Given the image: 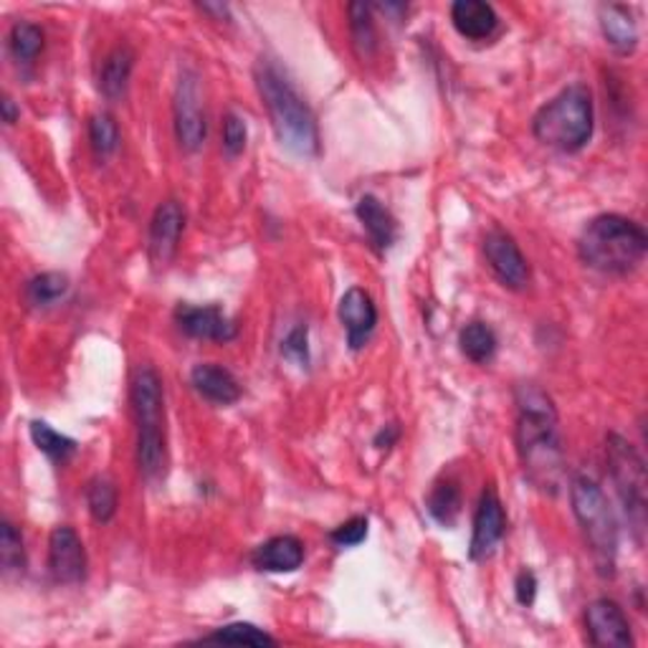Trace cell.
<instances>
[{
  "label": "cell",
  "mask_w": 648,
  "mask_h": 648,
  "mask_svg": "<svg viewBox=\"0 0 648 648\" xmlns=\"http://www.w3.org/2000/svg\"><path fill=\"white\" fill-rule=\"evenodd\" d=\"M517 451L535 487L542 491L560 487L562 441L558 408L537 386L517 388Z\"/></svg>",
  "instance_id": "6da1fadb"
},
{
  "label": "cell",
  "mask_w": 648,
  "mask_h": 648,
  "mask_svg": "<svg viewBox=\"0 0 648 648\" xmlns=\"http://www.w3.org/2000/svg\"><path fill=\"white\" fill-rule=\"evenodd\" d=\"M257 89L267 107L273 132L279 142L295 154L315 158L319 152V130L315 122L312 109L299 97V91L291 87V81L281 74L277 63L261 59L257 63Z\"/></svg>",
  "instance_id": "7a4b0ae2"
},
{
  "label": "cell",
  "mask_w": 648,
  "mask_h": 648,
  "mask_svg": "<svg viewBox=\"0 0 648 648\" xmlns=\"http://www.w3.org/2000/svg\"><path fill=\"white\" fill-rule=\"evenodd\" d=\"M648 251V236L641 223L618 213H604L582 228L578 253L586 267L600 273H631Z\"/></svg>",
  "instance_id": "3957f363"
},
{
  "label": "cell",
  "mask_w": 648,
  "mask_h": 648,
  "mask_svg": "<svg viewBox=\"0 0 648 648\" xmlns=\"http://www.w3.org/2000/svg\"><path fill=\"white\" fill-rule=\"evenodd\" d=\"M132 408L137 418V463L144 479H158L166 471V392L158 370L137 368L132 378Z\"/></svg>",
  "instance_id": "277c9868"
},
{
  "label": "cell",
  "mask_w": 648,
  "mask_h": 648,
  "mask_svg": "<svg viewBox=\"0 0 648 648\" xmlns=\"http://www.w3.org/2000/svg\"><path fill=\"white\" fill-rule=\"evenodd\" d=\"M592 127H596V114H592V94L586 84L562 89L532 117L537 140L560 152H580L590 142Z\"/></svg>",
  "instance_id": "5b68a950"
},
{
  "label": "cell",
  "mask_w": 648,
  "mask_h": 648,
  "mask_svg": "<svg viewBox=\"0 0 648 648\" xmlns=\"http://www.w3.org/2000/svg\"><path fill=\"white\" fill-rule=\"evenodd\" d=\"M572 512L590 545L592 560L604 578H614L618 555V522L604 489L588 477H578L570 487Z\"/></svg>",
  "instance_id": "8992f818"
},
{
  "label": "cell",
  "mask_w": 648,
  "mask_h": 648,
  "mask_svg": "<svg viewBox=\"0 0 648 648\" xmlns=\"http://www.w3.org/2000/svg\"><path fill=\"white\" fill-rule=\"evenodd\" d=\"M606 451H608L610 477H614L616 491H618L620 501H624L626 515L636 525V529H644V517H646V467H644V459L638 456L634 446L618 433L608 436Z\"/></svg>",
  "instance_id": "52a82bcc"
},
{
  "label": "cell",
  "mask_w": 648,
  "mask_h": 648,
  "mask_svg": "<svg viewBox=\"0 0 648 648\" xmlns=\"http://www.w3.org/2000/svg\"><path fill=\"white\" fill-rule=\"evenodd\" d=\"M176 134L186 152H198L206 142V109L193 71H182L176 89Z\"/></svg>",
  "instance_id": "ba28073f"
},
{
  "label": "cell",
  "mask_w": 648,
  "mask_h": 648,
  "mask_svg": "<svg viewBox=\"0 0 648 648\" xmlns=\"http://www.w3.org/2000/svg\"><path fill=\"white\" fill-rule=\"evenodd\" d=\"M483 257H487L495 277L505 285L507 289H525L529 281V263L525 259V253L519 251L517 241L512 236L499 231H489L483 236Z\"/></svg>",
  "instance_id": "9c48e42d"
},
{
  "label": "cell",
  "mask_w": 648,
  "mask_h": 648,
  "mask_svg": "<svg viewBox=\"0 0 648 648\" xmlns=\"http://www.w3.org/2000/svg\"><path fill=\"white\" fill-rule=\"evenodd\" d=\"M51 578L63 586H77L87 578V550L74 529L61 525L49 537Z\"/></svg>",
  "instance_id": "30bf717a"
},
{
  "label": "cell",
  "mask_w": 648,
  "mask_h": 648,
  "mask_svg": "<svg viewBox=\"0 0 648 648\" xmlns=\"http://www.w3.org/2000/svg\"><path fill=\"white\" fill-rule=\"evenodd\" d=\"M507 532V515L499 495L491 487L481 491L477 515H473V535L469 545L471 560H487L497 550L501 537Z\"/></svg>",
  "instance_id": "8fae6325"
},
{
  "label": "cell",
  "mask_w": 648,
  "mask_h": 648,
  "mask_svg": "<svg viewBox=\"0 0 648 648\" xmlns=\"http://www.w3.org/2000/svg\"><path fill=\"white\" fill-rule=\"evenodd\" d=\"M586 628L592 646H634L631 624H628L624 608L616 600H592L586 610Z\"/></svg>",
  "instance_id": "7c38bea8"
},
{
  "label": "cell",
  "mask_w": 648,
  "mask_h": 648,
  "mask_svg": "<svg viewBox=\"0 0 648 648\" xmlns=\"http://www.w3.org/2000/svg\"><path fill=\"white\" fill-rule=\"evenodd\" d=\"M176 322L188 337L208 342H231L239 335V325L223 315L221 307H193L180 305L176 309Z\"/></svg>",
  "instance_id": "4fadbf2b"
},
{
  "label": "cell",
  "mask_w": 648,
  "mask_h": 648,
  "mask_svg": "<svg viewBox=\"0 0 648 648\" xmlns=\"http://www.w3.org/2000/svg\"><path fill=\"white\" fill-rule=\"evenodd\" d=\"M186 231V211H182L178 200H166L158 206L150 221V259L154 267H166L178 251L180 236Z\"/></svg>",
  "instance_id": "5bb4252c"
},
{
  "label": "cell",
  "mask_w": 648,
  "mask_h": 648,
  "mask_svg": "<svg viewBox=\"0 0 648 648\" xmlns=\"http://www.w3.org/2000/svg\"><path fill=\"white\" fill-rule=\"evenodd\" d=\"M337 315H340V322L347 332V345H350L352 350H362L378 325V309L372 305L368 291L360 287L347 289L345 297L340 299Z\"/></svg>",
  "instance_id": "9a60e30c"
},
{
  "label": "cell",
  "mask_w": 648,
  "mask_h": 648,
  "mask_svg": "<svg viewBox=\"0 0 648 648\" xmlns=\"http://www.w3.org/2000/svg\"><path fill=\"white\" fill-rule=\"evenodd\" d=\"M190 386L213 406H231L241 398V386L231 370L216 362H200L190 372Z\"/></svg>",
  "instance_id": "2e32d148"
},
{
  "label": "cell",
  "mask_w": 648,
  "mask_h": 648,
  "mask_svg": "<svg viewBox=\"0 0 648 648\" xmlns=\"http://www.w3.org/2000/svg\"><path fill=\"white\" fill-rule=\"evenodd\" d=\"M251 562L263 572H295L305 562V545L295 535L271 537L253 550Z\"/></svg>",
  "instance_id": "e0dca14e"
},
{
  "label": "cell",
  "mask_w": 648,
  "mask_h": 648,
  "mask_svg": "<svg viewBox=\"0 0 648 648\" xmlns=\"http://www.w3.org/2000/svg\"><path fill=\"white\" fill-rule=\"evenodd\" d=\"M451 23L463 39L483 41L497 31L499 16L489 3L481 0H456L451 6Z\"/></svg>",
  "instance_id": "ac0fdd59"
},
{
  "label": "cell",
  "mask_w": 648,
  "mask_h": 648,
  "mask_svg": "<svg viewBox=\"0 0 648 648\" xmlns=\"http://www.w3.org/2000/svg\"><path fill=\"white\" fill-rule=\"evenodd\" d=\"M355 213H358V221L362 223L370 243L376 246L378 251H386L396 243L398 239L396 218H392V213L376 196H362L358 200V206H355Z\"/></svg>",
  "instance_id": "d6986e66"
},
{
  "label": "cell",
  "mask_w": 648,
  "mask_h": 648,
  "mask_svg": "<svg viewBox=\"0 0 648 648\" xmlns=\"http://www.w3.org/2000/svg\"><path fill=\"white\" fill-rule=\"evenodd\" d=\"M600 31H604L610 49L620 53V57H628V53L636 51L638 26L628 6L610 3L600 8Z\"/></svg>",
  "instance_id": "ffe728a7"
},
{
  "label": "cell",
  "mask_w": 648,
  "mask_h": 648,
  "mask_svg": "<svg viewBox=\"0 0 648 648\" xmlns=\"http://www.w3.org/2000/svg\"><path fill=\"white\" fill-rule=\"evenodd\" d=\"M134 69V53L127 49V46H117V49L109 53L102 63V71H99V91L107 99H120L124 97L127 87H130V77Z\"/></svg>",
  "instance_id": "44dd1931"
},
{
  "label": "cell",
  "mask_w": 648,
  "mask_h": 648,
  "mask_svg": "<svg viewBox=\"0 0 648 648\" xmlns=\"http://www.w3.org/2000/svg\"><path fill=\"white\" fill-rule=\"evenodd\" d=\"M350 13V33L352 46L360 59H372L378 51V31L376 21H372V6L368 3H352L347 8Z\"/></svg>",
  "instance_id": "7402d4cb"
},
{
  "label": "cell",
  "mask_w": 648,
  "mask_h": 648,
  "mask_svg": "<svg viewBox=\"0 0 648 648\" xmlns=\"http://www.w3.org/2000/svg\"><path fill=\"white\" fill-rule=\"evenodd\" d=\"M459 345H461V352L467 355L471 362L483 365V362H489L497 355L499 340H497V332L491 330L489 325L471 322V325H467L461 330Z\"/></svg>",
  "instance_id": "603a6c76"
},
{
  "label": "cell",
  "mask_w": 648,
  "mask_h": 648,
  "mask_svg": "<svg viewBox=\"0 0 648 648\" xmlns=\"http://www.w3.org/2000/svg\"><path fill=\"white\" fill-rule=\"evenodd\" d=\"M426 507L438 525L451 527L461 515V489L453 481H438L426 499Z\"/></svg>",
  "instance_id": "cb8c5ba5"
},
{
  "label": "cell",
  "mask_w": 648,
  "mask_h": 648,
  "mask_svg": "<svg viewBox=\"0 0 648 648\" xmlns=\"http://www.w3.org/2000/svg\"><path fill=\"white\" fill-rule=\"evenodd\" d=\"M31 438H33L36 449L49 456V459L57 461V463L69 461L71 456L77 453L74 438L59 433L57 428H51L46 421H33L31 423Z\"/></svg>",
  "instance_id": "d4e9b609"
},
{
  "label": "cell",
  "mask_w": 648,
  "mask_h": 648,
  "mask_svg": "<svg viewBox=\"0 0 648 648\" xmlns=\"http://www.w3.org/2000/svg\"><path fill=\"white\" fill-rule=\"evenodd\" d=\"M69 291V279L59 271H46L26 285V299L33 307H51Z\"/></svg>",
  "instance_id": "484cf974"
},
{
  "label": "cell",
  "mask_w": 648,
  "mask_h": 648,
  "mask_svg": "<svg viewBox=\"0 0 648 648\" xmlns=\"http://www.w3.org/2000/svg\"><path fill=\"white\" fill-rule=\"evenodd\" d=\"M117 505H120V495H117V487L104 477H97L89 483L87 489V507L89 515L97 519L99 525L112 522L117 515Z\"/></svg>",
  "instance_id": "4316f807"
},
{
  "label": "cell",
  "mask_w": 648,
  "mask_h": 648,
  "mask_svg": "<svg viewBox=\"0 0 648 648\" xmlns=\"http://www.w3.org/2000/svg\"><path fill=\"white\" fill-rule=\"evenodd\" d=\"M89 142L97 158H109L117 148H120V127H117L114 117L107 112H97L89 120Z\"/></svg>",
  "instance_id": "83f0119b"
},
{
  "label": "cell",
  "mask_w": 648,
  "mask_h": 648,
  "mask_svg": "<svg viewBox=\"0 0 648 648\" xmlns=\"http://www.w3.org/2000/svg\"><path fill=\"white\" fill-rule=\"evenodd\" d=\"M43 51V31L33 23H16L11 29V53L23 63H31L39 59Z\"/></svg>",
  "instance_id": "f1b7e54d"
},
{
  "label": "cell",
  "mask_w": 648,
  "mask_h": 648,
  "mask_svg": "<svg viewBox=\"0 0 648 648\" xmlns=\"http://www.w3.org/2000/svg\"><path fill=\"white\" fill-rule=\"evenodd\" d=\"M203 641H226V644H249V646H273L277 638L257 628L253 624H231L218 628V631L208 634Z\"/></svg>",
  "instance_id": "f546056e"
},
{
  "label": "cell",
  "mask_w": 648,
  "mask_h": 648,
  "mask_svg": "<svg viewBox=\"0 0 648 648\" xmlns=\"http://www.w3.org/2000/svg\"><path fill=\"white\" fill-rule=\"evenodd\" d=\"M0 562H3L6 572H23L26 568L23 537L8 519L0 525Z\"/></svg>",
  "instance_id": "4dcf8cb0"
},
{
  "label": "cell",
  "mask_w": 648,
  "mask_h": 648,
  "mask_svg": "<svg viewBox=\"0 0 648 648\" xmlns=\"http://www.w3.org/2000/svg\"><path fill=\"white\" fill-rule=\"evenodd\" d=\"M246 140H249V130H246L243 117L236 112H228L223 117V150L236 158L246 148Z\"/></svg>",
  "instance_id": "1f68e13d"
},
{
  "label": "cell",
  "mask_w": 648,
  "mask_h": 648,
  "mask_svg": "<svg viewBox=\"0 0 648 648\" xmlns=\"http://www.w3.org/2000/svg\"><path fill=\"white\" fill-rule=\"evenodd\" d=\"M365 537H368V517H352L335 529V532L330 535V540L337 547H355L365 542Z\"/></svg>",
  "instance_id": "d6a6232c"
},
{
  "label": "cell",
  "mask_w": 648,
  "mask_h": 648,
  "mask_svg": "<svg viewBox=\"0 0 648 648\" xmlns=\"http://www.w3.org/2000/svg\"><path fill=\"white\" fill-rule=\"evenodd\" d=\"M281 352L287 355V358L297 360L299 365H307L309 362V347H307V327H295V330L289 332V337L285 342H281Z\"/></svg>",
  "instance_id": "836d02e7"
},
{
  "label": "cell",
  "mask_w": 648,
  "mask_h": 648,
  "mask_svg": "<svg viewBox=\"0 0 648 648\" xmlns=\"http://www.w3.org/2000/svg\"><path fill=\"white\" fill-rule=\"evenodd\" d=\"M515 588H517V600H519V604L527 606V608L535 604V596H537V578H535V572H529V570L519 572Z\"/></svg>",
  "instance_id": "e575fe53"
},
{
  "label": "cell",
  "mask_w": 648,
  "mask_h": 648,
  "mask_svg": "<svg viewBox=\"0 0 648 648\" xmlns=\"http://www.w3.org/2000/svg\"><path fill=\"white\" fill-rule=\"evenodd\" d=\"M400 438V428L396 423H388L382 431L376 436V446L378 449H390V446H396Z\"/></svg>",
  "instance_id": "d590c367"
},
{
  "label": "cell",
  "mask_w": 648,
  "mask_h": 648,
  "mask_svg": "<svg viewBox=\"0 0 648 648\" xmlns=\"http://www.w3.org/2000/svg\"><path fill=\"white\" fill-rule=\"evenodd\" d=\"M0 107H3V122L6 124H13L18 120V109L13 104V99L11 97H3V102H0Z\"/></svg>",
  "instance_id": "8d00e7d4"
}]
</instances>
